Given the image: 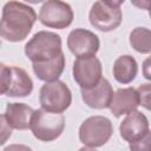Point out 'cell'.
<instances>
[{
  "mask_svg": "<svg viewBox=\"0 0 151 151\" xmlns=\"http://www.w3.org/2000/svg\"><path fill=\"white\" fill-rule=\"evenodd\" d=\"M32 68L37 78L45 83L58 80L65 68V55L64 53H61L60 55L51 60L42 63H33Z\"/></svg>",
  "mask_w": 151,
  "mask_h": 151,
  "instance_id": "9a60e30c",
  "label": "cell"
},
{
  "mask_svg": "<svg viewBox=\"0 0 151 151\" xmlns=\"http://www.w3.org/2000/svg\"><path fill=\"white\" fill-rule=\"evenodd\" d=\"M24 1H26V2H28V4H40V2H42L44 0H24Z\"/></svg>",
  "mask_w": 151,
  "mask_h": 151,
  "instance_id": "cb8c5ba5",
  "label": "cell"
},
{
  "mask_svg": "<svg viewBox=\"0 0 151 151\" xmlns=\"http://www.w3.org/2000/svg\"><path fill=\"white\" fill-rule=\"evenodd\" d=\"M67 47L77 58L96 55L100 47L97 34L85 28H76L67 37Z\"/></svg>",
  "mask_w": 151,
  "mask_h": 151,
  "instance_id": "30bf717a",
  "label": "cell"
},
{
  "mask_svg": "<svg viewBox=\"0 0 151 151\" xmlns=\"http://www.w3.org/2000/svg\"><path fill=\"white\" fill-rule=\"evenodd\" d=\"M143 77L151 80V55L147 57L143 63Z\"/></svg>",
  "mask_w": 151,
  "mask_h": 151,
  "instance_id": "44dd1931",
  "label": "cell"
},
{
  "mask_svg": "<svg viewBox=\"0 0 151 151\" xmlns=\"http://www.w3.org/2000/svg\"><path fill=\"white\" fill-rule=\"evenodd\" d=\"M88 19L94 28L101 32H111L122 24L123 13L119 7H111L104 1L98 0L92 5Z\"/></svg>",
  "mask_w": 151,
  "mask_h": 151,
  "instance_id": "9c48e42d",
  "label": "cell"
},
{
  "mask_svg": "<svg viewBox=\"0 0 151 151\" xmlns=\"http://www.w3.org/2000/svg\"><path fill=\"white\" fill-rule=\"evenodd\" d=\"M35 21L37 13L31 6L11 0L2 7L1 38L9 42L22 41L32 31Z\"/></svg>",
  "mask_w": 151,
  "mask_h": 151,
  "instance_id": "6da1fadb",
  "label": "cell"
},
{
  "mask_svg": "<svg viewBox=\"0 0 151 151\" xmlns=\"http://www.w3.org/2000/svg\"><path fill=\"white\" fill-rule=\"evenodd\" d=\"M113 133L111 120L104 116H92L85 119L79 127V139L85 145L84 149L103 146Z\"/></svg>",
  "mask_w": 151,
  "mask_h": 151,
  "instance_id": "277c9868",
  "label": "cell"
},
{
  "mask_svg": "<svg viewBox=\"0 0 151 151\" xmlns=\"http://www.w3.org/2000/svg\"><path fill=\"white\" fill-rule=\"evenodd\" d=\"M138 106L139 96L137 90L133 87H125L119 88L113 93L109 109L116 118H119L124 114H129L136 111Z\"/></svg>",
  "mask_w": 151,
  "mask_h": 151,
  "instance_id": "4fadbf2b",
  "label": "cell"
},
{
  "mask_svg": "<svg viewBox=\"0 0 151 151\" xmlns=\"http://www.w3.org/2000/svg\"><path fill=\"white\" fill-rule=\"evenodd\" d=\"M149 17H150V19H151V9H149Z\"/></svg>",
  "mask_w": 151,
  "mask_h": 151,
  "instance_id": "d4e9b609",
  "label": "cell"
},
{
  "mask_svg": "<svg viewBox=\"0 0 151 151\" xmlns=\"http://www.w3.org/2000/svg\"><path fill=\"white\" fill-rule=\"evenodd\" d=\"M65 129V118L63 113L51 112L38 109L34 111L31 131L33 136L41 142H52L60 137Z\"/></svg>",
  "mask_w": 151,
  "mask_h": 151,
  "instance_id": "3957f363",
  "label": "cell"
},
{
  "mask_svg": "<svg viewBox=\"0 0 151 151\" xmlns=\"http://www.w3.org/2000/svg\"><path fill=\"white\" fill-rule=\"evenodd\" d=\"M39 101L44 110L63 113L72 103V93L61 80L46 81L39 91Z\"/></svg>",
  "mask_w": 151,
  "mask_h": 151,
  "instance_id": "8992f818",
  "label": "cell"
},
{
  "mask_svg": "<svg viewBox=\"0 0 151 151\" xmlns=\"http://www.w3.org/2000/svg\"><path fill=\"white\" fill-rule=\"evenodd\" d=\"M72 73L73 79L80 88H91L101 79V63L98 58H96V55L77 58L73 63Z\"/></svg>",
  "mask_w": 151,
  "mask_h": 151,
  "instance_id": "ba28073f",
  "label": "cell"
},
{
  "mask_svg": "<svg viewBox=\"0 0 151 151\" xmlns=\"http://www.w3.org/2000/svg\"><path fill=\"white\" fill-rule=\"evenodd\" d=\"M112 72L119 84H130L138 73V64L132 55H120L116 59Z\"/></svg>",
  "mask_w": 151,
  "mask_h": 151,
  "instance_id": "2e32d148",
  "label": "cell"
},
{
  "mask_svg": "<svg viewBox=\"0 0 151 151\" xmlns=\"http://www.w3.org/2000/svg\"><path fill=\"white\" fill-rule=\"evenodd\" d=\"M74 18L72 7L63 0H46L39 11V21L50 28L64 29Z\"/></svg>",
  "mask_w": 151,
  "mask_h": 151,
  "instance_id": "52a82bcc",
  "label": "cell"
},
{
  "mask_svg": "<svg viewBox=\"0 0 151 151\" xmlns=\"http://www.w3.org/2000/svg\"><path fill=\"white\" fill-rule=\"evenodd\" d=\"M131 47L142 53L146 54L151 52V29L146 27H136L130 33L129 38Z\"/></svg>",
  "mask_w": 151,
  "mask_h": 151,
  "instance_id": "e0dca14e",
  "label": "cell"
},
{
  "mask_svg": "<svg viewBox=\"0 0 151 151\" xmlns=\"http://www.w3.org/2000/svg\"><path fill=\"white\" fill-rule=\"evenodd\" d=\"M61 53V38L54 32L39 31L25 45V54L32 63L47 61Z\"/></svg>",
  "mask_w": 151,
  "mask_h": 151,
  "instance_id": "7a4b0ae2",
  "label": "cell"
},
{
  "mask_svg": "<svg viewBox=\"0 0 151 151\" xmlns=\"http://www.w3.org/2000/svg\"><path fill=\"white\" fill-rule=\"evenodd\" d=\"M0 119H1V142H0V144L2 145V144L6 143L7 138L11 137V134H12V127L7 124V122H6V119L4 118L2 114H1V118Z\"/></svg>",
  "mask_w": 151,
  "mask_h": 151,
  "instance_id": "ffe728a7",
  "label": "cell"
},
{
  "mask_svg": "<svg viewBox=\"0 0 151 151\" xmlns=\"http://www.w3.org/2000/svg\"><path fill=\"white\" fill-rule=\"evenodd\" d=\"M1 68V93L7 97L24 98L32 93L33 81L27 72L18 66L0 65Z\"/></svg>",
  "mask_w": 151,
  "mask_h": 151,
  "instance_id": "5b68a950",
  "label": "cell"
},
{
  "mask_svg": "<svg viewBox=\"0 0 151 151\" xmlns=\"http://www.w3.org/2000/svg\"><path fill=\"white\" fill-rule=\"evenodd\" d=\"M34 111L35 110L24 103H9L7 104L6 111L2 116L12 129L27 130L31 129Z\"/></svg>",
  "mask_w": 151,
  "mask_h": 151,
  "instance_id": "5bb4252c",
  "label": "cell"
},
{
  "mask_svg": "<svg viewBox=\"0 0 151 151\" xmlns=\"http://www.w3.org/2000/svg\"><path fill=\"white\" fill-rule=\"evenodd\" d=\"M137 92L139 96V105L151 111V83L139 85Z\"/></svg>",
  "mask_w": 151,
  "mask_h": 151,
  "instance_id": "ac0fdd59",
  "label": "cell"
},
{
  "mask_svg": "<svg viewBox=\"0 0 151 151\" xmlns=\"http://www.w3.org/2000/svg\"><path fill=\"white\" fill-rule=\"evenodd\" d=\"M149 132V120L140 111L129 113L119 125L120 137L129 144L142 139Z\"/></svg>",
  "mask_w": 151,
  "mask_h": 151,
  "instance_id": "8fae6325",
  "label": "cell"
},
{
  "mask_svg": "<svg viewBox=\"0 0 151 151\" xmlns=\"http://www.w3.org/2000/svg\"><path fill=\"white\" fill-rule=\"evenodd\" d=\"M131 4L140 9H151V0H130Z\"/></svg>",
  "mask_w": 151,
  "mask_h": 151,
  "instance_id": "7402d4cb",
  "label": "cell"
},
{
  "mask_svg": "<svg viewBox=\"0 0 151 151\" xmlns=\"http://www.w3.org/2000/svg\"><path fill=\"white\" fill-rule=\"evenodd\" d=\"M80 93L84 103L88 107L103 110L110 107L114 92L112 90L110 81L105 78H101L96 86L91 88H80Z\"/></svg>",
  "mask_w": 151,
  "mask_h": 151,
  "instance_id": "7c38bea8",
  "label": "cell"
},
{
  "mask_svg": "<svg viewBox=\"0 0 151 151\" xmlns=\"http://www.w3.org/2000/svg\"><path fill=\"white\" fill-rule=\"evenodd\" d=\"M101 1H104L105 4H107L111 7H119L122 4H124L125 0H101Z\"/></svg>",
  "mask_w": 151,
  "mask_h": 151,
  "instance_id": "603a6c76",
  "label": "cell"
},
{
  "mask_svg": "<svg viewBox=\"0 0 151 151\" xmlns=\"http://www.w3.org/2000/svg\"><path fill=\"white\" fill-rule=\"evenodd\" d=\"M129 147L133 151H142V150L151 151V131H149L142 139L133 142V143H130Z\"/></svg>",
  "mask_w": 151,
  "mask_h": 151,
  "instance_id": "d6986e66",
  "label": "cell"
}]
</instances>
